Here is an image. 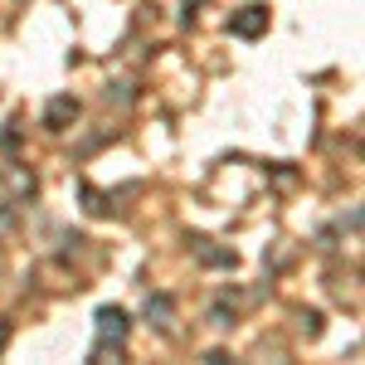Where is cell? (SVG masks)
Wrapping results in <instances>:
<instances>
[{"label":"cell","mask_w":365,"mask_h":365,"mask_svg":"<svg viewBox=\"0 0 365 365\" xmlns=\"http://www.w3.org/2000/svg\"><path fill=\"white\" fill-rule=\"evenodd\" d=\"M229 34H239V39H263V34H268V5H239V10L229 15Z\"/></svg>","instance_id":"6da1fadb"},{"label":"cell","mask_w":365,"mask_h":365,"mask_svg":"<svg viewBox=\"0 0 365 365\" xmlns=\"http://www.w3.org/2000/svg\"><path fill=\"white\" fill-rule=\"evenodd\" d=\"M78 98L73 93H58V98H49V108H44V132H68L73 122H78Z\"/></svg>","instance_id":"7a4b0ae2"},{"label":"cell","mask_w":365,"mask_h":365,"mask_svg":"<svg viewBox=\"0 0 365 365\" xmlns=\"http://www.w3.org/2000/svg\"><path fill=\"white\" fill-rule=\"evenodd\" d=\"M93 322H98V341H113V346H122L127 331H132V317H127L122 307H98Z\"/></svg>","instance_id":"3957f363"},{"label":"cell","mask_w":365,"mask_h":365,"mask_svg":"<svg viewBox=\"0 0 365 365\" xmlns=\"http://www.w3.org/2000/svg\"><path fill=\"white\" fill-rule=\"evenodd\" d=\"M141 312H146V322H151L156 331H170V327H175V297H166V292H151Z\"/></svg>","instance_id":"277c9868"},{"label":"cell","mask_w":365,"mask_h":365,"mask_svg":"<svg viewBox=\"0 0 365 365\" xmlns=\"http://www.w3.org/2000/svg\"><path fill=\"white\" fill-rule=\"evenodd\" d=\"M5 190H10L15 200H34V195H39V180H34V170H29V166H10V170H5Z\"/></svg>","instance_id":"5b68a950"},{"label":"cell","mask_w":365,"mask_h":365,"mask_svg":"<svg viewBox=\"0 0 365 365\" xmlns=\"http://www.w3.org/2000/svg\"><path fill=\"white\" fill-rule=\"evenodd\" d=\"M195 244V253H200V263H210V268H234L239 258H234V249H210L205 239H190Z\"/></svg>","instance_id":"8992f818"},{"label":"cell","mask_w":365,"mask_h":365,"mask_svg":"<svg viewBox=\"0 0 365 365\" xmlns=\"http://www.w3.org/2000/svg\"><path fill=\"white\" fill-rule=\"evenodd\" d=\"M83 205H88V215H108V210H113L108 195H103V190H93V185H83Z\"/></svg>","instance_id":"52a82bcc"},{"label":"cell","mask_w":365,"mask_h":365,"mask_svg":"<svg viewBox=\"0 0 365 365\" xmlns=\"http://www.w3.org/2000/svg\"><path fill=\"white\" fill-rule=\"evenodd\" d=\"M210 327H234V307H225V302L210 307Z\"/></svg>","instance_id":"ba28073f"},{"label":"cell","mask_w":365,"mask_h":365,"mask_svg":"<svg viewBox=\"0 0 365 365\" xmlns=\"http://www.w3.org/2000/svg\"><path fill=\"white\" fill-rule=\"evenodd\" d=\"M302 331H307V336H322V317H317V312L302 317Z\"/></svg>","instance_id":"9c48e42d"},{"label":"cell","mask_w":365,"mask_h":365,"mask_svg":"<svg viewBox=\"0 0 365 365\" xmlns=\"http://www.w3.org/2000/svg\"><path fill=\"white\" fill-rule=\"evenodd\" d=\"M10 346V322H0V351Z\"/></svg>","instance_id":"30bf717a"}]
</instances>
